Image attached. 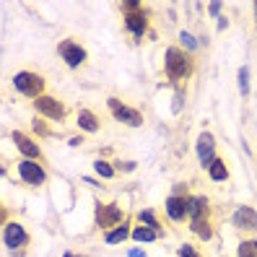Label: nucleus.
<instances>
[{"mask_svg": "<svg viewBox=\"0 0 257 257\" xmlns=\"http://www.w3.org/2000/svg\"><path fill=\"white\" fill-rule=\"evenodd\" d=\"M236 257H257V239H244L236 249Z\"/></svg>", "mask_w": 257, "mask_h": 257, "instance_id": "obj_17", "label": "nucleus"}, {"mask_svg": "<svg viewBox=\"0 0 257 257\" xmlns=\"http://www.w3.org/2000/svg\"><path fill=\"white\" fill-rule=\"evenodd\" d=\"M213 135L210 133H203L200 138H198V159H200V164H205V166H210V161L216 159V154H213Z\"/></svg>", "mask_w": 257, "mask_h": 257, "instance_id": "obj_11", "label": "nucleus"}, {"mask_svg": "<svg viewBox=\"0 0 257 257\" xmlns=\"http://www.w3.org/2000/svg\"><path fill=\"white\" fill-rule=\"evenodd\" d=\"M208 174H210V179H213V182H226V179H229V169H226V164H223L221 156H216L213 161H210Z\"/></svg>", "mask_w": 257, "mask_h": 257, "instance_id": "obj_15", "label": "nucleus"}, {"mask_svg": "<svg viewBox=\"0 0 257 257\" xmlns=\"http://www.w3.org/2000/svg\"><path fill=\"white\" fill-rule=\"evenodd\" d=\"M11 138H13V143L19 146V151L26 156V159H39V146L29 138L26 133H21V130H13L11 133Z\"/></svg>", "mask_w": 257, "mask_h": 257, "instance_id": "obj_9", "label": "nucleus"}, {"mask_svg": "<svg viewBox=\"0 0 257 257\" xmlns=\"http://www.w3.org/2000/svg\"><path fill=\"white\" fill-rule=\"evenodd\" d=\"M254 21H257V16H254Z\"/></svg>", "mask_w": 257, "mask_h": 257, "instance_id": "obj_24", "label": "nucleus"}, {"mask_svg": "<svg viewBox=\"0 0 257 257\" xmlns=\"http://www.w3.org/2000/svg\"><path fill=\"white\" fill-rule=\"evenodd\" d=\"M94 169H96L101 177H107V179L114 177V169H112V166H109V164H104V161H99V159H96V164H94Z\"/></svg>", "mask_w": 257, "mask_h": 257, "instance_id": "obj_21", "label": "nucleus"}, {"mask_svg": "<svg viewBox=\"0 0 257 257\" xmlns=\"http://www.w3.org/2000/svg\"><path fill=\"white\" fill-rule=\"evenodd\" d=\"M65 257H73V254H65Z\"/></svg>", "mask_w": 257, "mask_h": 257, "instance_id": "obj_23", "label": "nucleus"}, {"mask_svg": "<svg viewBox=\"0 0 257 257\" xmlns=\"http://www.w3.org/2000/svg\"><path fill=\"white\" fill-rule=\"evenodd\" d=\"M179 254H182V257H198L192 247H182V249H179Z\"/></svg>", "mask_w": 257, "mask_h": 257, "instance_id": "obj_22", "label": "nucleus"}, {"mask_svg": "<svg viewBox=\"0 0 257 257\" xmlns=\"http://www.w3.org/2000/svg\"><path fill=\"white\" fill-rule=\"evenodd\" d=\"M187 213L190 218H205V198H187Z\"/></svg>", "mask_w": 257, "mask_h": 257, "instance_id": "obj_16", "label": "nucleus"}, {"mask_svg": "<svg viewBox=\"0 0 257 257\" xmlns=\"http://www.w3.org/2000/svg\"><path fill=\"white\" fill-rule=\"evenodd\" d=\"M13 88H16V91H21V94H26V96H37V99H39L42 91H44V81H42L39 73L21 70V73L13 75Z\"/></svg>", "mask_w": 257, "mask_h": 257, "instance_id": "obj_3", "label": "nucleus"}, {"mask_svg": "<svg viewBox=\"0 0 257 257\" xmlns=\"http://www.w3.org/2000/svg\"><path fill=\"white\" fill-rule=\"evenodd\" d=\"M16 174L24 185L29 187H42L44 182H47V172L42 169V166L32 159H24V161H16Z\"/></svg>", "mask_w": 257, "mask_h": 257, "instance_id": "obj_2", "label": "nucleus"}, {"mask_svg": "<svg viewBox=\"0 0 257 257\" xmlns=\"http://www.w3.org/2000/svg\"><path fill=\"white\" fill-rule=\"evenodd\" d=\"M166 216H169L174 223H182L190 213H187V200L177 198V195H172V198H166Z\"/></svg>", "mask_w": 257, "mask_h": 257, "instance_id": "obj_10", "label": "nucleus"}, {"mask_svg": "<svg viewBox=\"0 0 257 257\" xmlns=\"http://www.w3.org/2000/svg\"><path fill=\"white\" fill-rule=\"evenodd\" d=\"M96 223L101 229H117V223H125L122 221V208L117 203H112V205L96 203Z\"/></svg>", "mask_w": 257, "mask_h": 257, "instance_id": "obj_4", "label": "nucleus"}, {"mask_svg": "<svg viewBox=\"0 0 257 257\" xmlns=\"http://www.w3.org/2000/svg\"><path fill=\"white\" fill-rule=\"evenodd\" d=\"M3 239H6V244H8L11 249H16V247H21V244H26V241H29L26 231L21 229L19 223H8L6 231H3Z\"/></svg>", "mask_w": 257, "mask_h": 257, "instance_id": "obj_12", "label": "nucleus"}, {"mask_svg": "<svg viewBox=\"0 0 257 257\" xmlns=\"http://www.w3.org/2000/svg\"><path fill=\"white\" fill-rule=\"evenodd\" d=\"M107 104H109L112 114L119 119V122H125V125H130V127H141V125H143V114H141L138 109H130V107H125V104L117 101V99H109Z\"/></svg>", "mask_w": 257, "mask_h": 257, "instance_id": "obj_6", "label": "nucleus"}, {"mask_svg": "<svg viewBox=\"0 0 257 257\" xmlns=\"http://www.w3.org/2000/svg\"><path fill=\"white\" fill-rule=\"evenodd\" d=\"M34 109L39 114H44L47 119H65V107L55 96H47V94H42L39 99H34Z\"/></svg>", "mask_w": 257, "mask_h": 257, "instance_id": "obj_5", "label": "nucleus"}, {"mask_svg": "<svg viewBox=\"0 0 257 257\" xmlns=\"http://www.w3.org/2000/svg\"><path fill=\"white\" fill-rule=\"evenodd\" d=\"M234 223L239 226V229H257V213L252 208H239L234 213Z\"/></svg>", "mask_w": 257, "mask_h": 257, "instance_id": "obj_13", "label": "nucleus"}, {"mask_svg": "<svg viewBox=\"0 0 257 257\" xmlns=\"http://www.w3.org/2000/svg\"><path fill=\"white\" fill-rule=\"evenodd\" d=\"M125 26H127V32L135 34V37H141L146 32V13L141 11L138 3H125Z\"/></svg>", "mask_w": 257, "mask_h": 257, "instance_id": "obj_7", "label": "nucleus"}, {"mask_svg": "<svg viewBox=\"0 0 257 257\" xmlns=\"http://www.w3.org/2000/svg\"><path fill=\"white\" fill-rule=\"evenodd\" d=\"M133 236H135V241H156L159 231H154V229H148V226H138V229L133 231Z\"/></svg>", "mask_w": 257, "mask_h": 257, "instance_id": "obj_18", "label": "nucleus"}, {"mask_svg": "<svg viewBox=\"0 0 257 257\" xmlns=\"http://www.w3.org/2000/svg\"><path fill=\"white\" fill-rule=\"evenodd\" d=\"M141 221L148 226V229H154V231L164 234V231H161V226H159V221H156V216H154V210H143V213H141Z\"/></svg>", "mask_w": 257, "mask_h": 257, "instance_id": "obj_20", "label": "nucleus"}, {"mask_svg": "<svg viewBox=\"0 0 257 257\" xmlns=\"http://www.w3.org/2000/svg\"><path fill=\"white\" fill-rule=\"evenodd\" d=\"M125 236H127V223H119V229H112L107 234V241L109 244H117V241H122Z\"/></svg>", "mask_w": 257, "mask_h": 257, "instance_id": "obj_19", "label": "nucleus"}, {"mask_svg": "<svg viewBox=\"0 0 257 257\" xmlns=\"http://www.w3.org/2000/svg\"><path fill=\"white\" fill-rule=\"evenodd\" d=\"M190 73H192V60L185 50H179V47L166 50V75H169L174 83L187 81Z\"/></svg>", "mask_w": 257, "mask_h": 257, "instance_id": "obj_1", "label": "nucleus"}, {"mask_svg": "<svg viewBox=\"0 0 257 257\" xmlns=\"http://www.w3.org/2000/svg\"><path fill=\"white\" fill-rule=\"evenodd\" d=\"M78 125H81L86 133H99V130H101V119H99L94 112L81 109V112H78Z\"/></svg>", "mask_w": 257, "mask_h": 257, "instance_id": "obj_14", "label": "nucleus"}, {"mask_svg": "<svg viewBox=\"0 0 257 257\" xmlns=\"http://www.w3.org/2000/svg\"><path fill=\"white\" fill-rule=\"evenodd\" d=\"M60 55H63V60L68 63V68H81L86 63V50L81 47V44H75V42H63L60 44Z\"/></svg>", "mask_w": 257, "mask_h": 257, "instance_id": "obj_8", "label": "nucleus"}]
</instances>
